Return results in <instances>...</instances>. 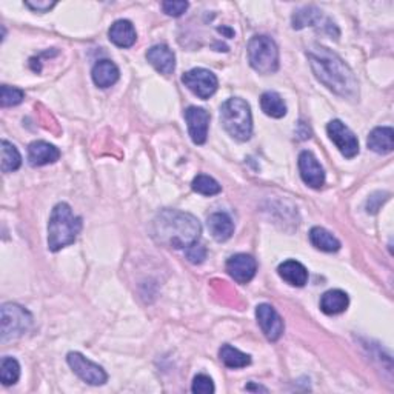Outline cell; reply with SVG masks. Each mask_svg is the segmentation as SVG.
Masks as SVG:
<instances>
[{
    "label": "cell",
    "mask_w": 394,
    "mask_h": 394,
    "mask_svg": "<svg viewBox=\"0 0 394 394\" xmlns=\"http://www.w3.org/2000/svg\"><path fill=\"white\" fill-rule=\"evenodd\" d=\"M279 276L291 286H303L308 282V270L297 260H285L277 268Z\"/></svg>",
    "instance_id": "ac0fdd59"
},
{
    "label": "cell",
    "mask_w": 394,
    "mask_h": 394,
    "mask_svg": "<svg viewBox=\"0 0 394 394\" xmlns=\"http://www.w3.org/2000/svg\"><path fill=\"white\" fill-rule=\"evenodd\" d=\"M66 362L71 366V370L81 378L83 382L90 385H103L108 381V374L100 365L91 362L90 359H86L81 353H68Z\"/></svg>",
    "instance_id": "ba28073f"
},
{
    "label": "cell",
    "mask_w": 394,
    "mask_h": 394,
    "mask_svg": "<svg viewBox=\"0 0 394 394\" xmlns=\"http://www.w3.org/2000/svg\"><path fill=\"white\" fill-rule=\"evenodd\" d=\"M366 145L371 151L378 154H388L393 151L394 148V131L390 127H378L374 128L369 140H366Z\"/></svg>",
    "instance_id": "d6986e66"
},
{
    "label": "cell",
    "mask_w": 394,
    "mask_h": 394,
    "mask_svg": "<svg viewBox=\"0 0 394 394\" xmlns=\"http://www.w3.org/2000/svg\"><path fill=\"white\" fill-rule=\"evenodd\" d=\"M25 99V93L19 88H14V86L2 85L0 88V103H2L4 108L8 107H16V105L22 103Z\"/></svg>",
    "instance_id": "f1b7e54d"
},
{
    "label": "cell",
    "mask_w": 394,
    "mask_h": 394,
    "mask_svg": "<svg viewBox=\"0 0 394 394\" xmlns=\"http://www.w3.org/2000/svg\"><path fill=\"white\" fill-rule=\"evenodd\" d=\"M299 171L302 180L314 190L322 188L325 183V171L311 151H302L299 154Z\"/></svg>",
    "instance_id": "7c38bea8"
},
{
    "label": "cell",
    "mask_w": 394,
    "mask_h": 394,
    "mask_svg": "<svg viewBox=\"0 0 394 394\" xmlns=\"http://www.w3.org/2000/svg\"><path fill=\"white\" fill-rule=\"evenodd\" d=\"M25 6H28L34 13H47L56 6V2H25Z\"/></svg>",
    "instance_id": "d6a6232c"
},
{
    "label": "cell",
    "mask_w": 394,
    "mask_h": 394,
    "mask_svg": "<svg viewBox=\"0 0 394 394\" xmlns=\"http://www.w3.org/2000/svg\"><path fill=\"white\" fill-rule=\"evenodd\" d=\"M22 165V156L17 148L8 142L2 140V171L4 173H13L19 170Z\"/></svg>",
    "instance_id": "484cf974"
},
{
    "label": "cell",
    "mask_w": 394,
    "mask_h": 394,
    "mask_svg": "<svg viewBox=\"0 0 394 394\" xmlns=\"http://www.w3.org/2000/svg\"><path fill=\"white\" fill-rule=\"evenodd\" d=\"M248 60L251 68L260 74H273L279 68V50L268 36H255L248 42Z\"/></svg>",
    "instance_id": "5b68a950"
},
{
    "label": "cell",
    "mask_w": 394,
    "mask_h": 394,
    "mask_svg": "<svg viewBox=\"0 0 394 394\" xmlns=\"http://www.w3.org/2000/svg\"><path fill=\"white\" fill-rule=\"evenodd\" d=\"M191 391L195 394H213L214 393V383L212 378L207 374H199L192 381Z\"/></svg>",
    "instance_id": "f546056e"
},
{
    "label": "cell",
    "mask_w": 394,
    "mask_h": 394,
    "mask_svg": "<svg viewBox=\"0 0 394 394\" xmlns=\"http://www.w3.org/2000/svg\"><path fill=\"white\" fill-rule=\"evenodd\" d=\"M60 159L59 148L45 140H36L28 148V162L31 166H43L54 163Z\"/></svg>",
    "instance_id": "9a60e30c"
},
{
    "label": "cell",
    "mask_w": 394,
    "mask_h": 394,
    "mask_svg": "<svg viewBox=\"0 0 394 394\" xmlns=\"http://www.w3.org/2000/svg\"><path fill=\"white\" fill-rule=\"evenodd\" d=\"M192 190L202 196H216L222 191V187L213 179L207 176V174H199L191 183Z\"/></svg>",
    "instance_id": "83f0119b"
},
{
    "label": "cell",
    "mask_w": 394,
    "mask_h": 394,
    "mask_svg": "<svg viewBox=\"0 0 394 394\" xmlns=\"http://www.w3.org/2000/svg\"><path fill=\"white\" fill-rule=\"evenodd\" d=\"M82 230V219L74 216L71 207L65 202L57 204L51 212L48 222V248L56 253L73 245Z\"/></svg>",
    "instance_id": "3957f363"
},
{
    "label": "cell",
    "mask_w": 394,
    "mask_h": 394,
    "mask_svg": "<svg viewBox=\"0 0 394 394\" xmlns=\"http://www.w3.org/2000/svg\"><path fill=\"white\" fill-rule=\"evenodd\" d=\"M185 120L192 142L196 145H204L207 142L208 127H209L208 111L199 107H190L185 110Z\"/></svg>",
    "instance_id": "4fadbf2b"
},
{
    "label": "cell",
    "mask_w": 394,
    "mask_h": 394,
    "mask_svg": "<svg viewBox=\"0 0 394 394\" xmlns=\"http://www.w3.org/2000/svg\"><path fill=\"white\" fill-rule=\"evenodd\" d=\"M247 390H256V391H268L264 387H253V385H247Z\"/></svg>",
    "instance_id": "836d02e7"
},
{
    "label": "cell",
    "mask_w": 394,
    "mask_h": 394,
    "mask_svg": "<svg viewBox=\"0 0 394 394\" xmlns=\"http://www.w3.org/2000/svg\"><path fill=\"white\" fill-rule=\"evenodd\" d=\"M219 357L228 369H245V366L251 364V357L248 354L242 353L241 349L228 344L222 345V348L219 349Z\"/></svg>",
    "instance_id": "cb8c5ba5"
},
{
    "label": "cell",
    "mask_w": 394,
    "mask_h": 394,
    "mask_svg": "<svg viewBox=\"0 0 394 394\" xmlns=\"http://www.w3.org/2000/svg\"><path fill=\"white\" fill-rule=\"evenodd\" d=\"M320 19H322V11L318 10L316 6H305L293 14L291 23L294 30H302L305 26H314L316 23H319Z\"/></svg>",
    "instance_id": "d4e9b609"
},
{
    "label": "cell",
    "mask_w": 394,
    "mask_h": 394,
    "mask_svg": "<svg viewBox=\"0 0 394 394\" xmlns=\"http://www.w3.org/2000/svg\"><path fill=\"white\" fill-rule=\"evenodd\" d=\"M327 133L328 137L332 140V144L339 148V151L342 153L347 159H353V157L359 154V140L344 122L337 119L331 120L327 125Z\"/></svg>",
    "instance_id": "9c48e42d"
},
{
    "label": "cell",
    "mask_w": 394,
    "mask_h": 394,
    "mask_svg": "<svg viewBox=\"0 0 394 394\" xmlns=\"http://www.w3.org/2000/svg\"><path fill=\"white\" fill-rule=\"evenodd\" d=\"M306 56L310 59V65L318 81L327 86L328 90L336 93L340 98L356 99L359 94V86L356 76L342 59L331 50L314 45Z\"/></svg>",
    "instance_id": "6da1fadb"
},
{
    "label": "cell",
    "mask_w": 394,
    "mask_h": 394,
    "mask_svg": "<svg viewBox=\"0 0 394 394\" xmlns=\"http://www.w3.org/2000/svg\"><path fill=\"white\" fill-rule=\"evenodd\" d=\"M0 323H2L0 339H2V342H8V340L21 337L30 330L33 316L28 310H25L21 305L4 303L2 308H0Z\"/></svg>",
    "instance_id": "8992f818"
},
{
    "label": "cell",
    "mask_w": 394,
    "mask_h": 394,
    "mask_svg": "<svg viewBox=\"0 0 394 394\" xmlns=\"http://www.w3.org/2000/svg\"><path fill=\"white\" fill-rule=\"evenodd\" d=\"M260 108L273 119H282L286 115V103L276 91H267L260 95Z\"/></svg>",
    "instance_id": "7402d4cb"
},
{
    "label": "cell",
    "mask_w": 394,
    "mask_h": 394,
    "mask_svg": "<svg viewBox=\"0 0 394 394\" xmlns=\"http://www.w3.org/2000/svg\"><path fill=\"white\" fill-rule=\"evenodd\" d=\"M182 82L187 88L200 99H209L217 91L219 81L214 73L205 68H192L182 76Z\"/></svg>",
    "instance_id": "52a82bcc"
},
{
    "label": "cell",
    "mask_w": 394,
    "mask_h": 394,
    "mask_svg": "<svg viewBox=\"0 0 394 394\" xmlns=\"http://www.w3.org/2000/svg\"><path fill=\"white\" fill-rule=\"evenodd\" d=\"M257 262L250 255H234L226 260V273L238 284H248L256 276Z\"/></svg>",
    "instance_id": "8fae6325"
},
{
    "label": "cell",
    "mask_w": 394,
    "mask_h": 394,
    "mask_svg": "<svg viewBox=\"0 0 394 394\" xmlns=\"http://www.w3.org/2000/svg\"><path fill=\"white\" fill-rule=\"evenodd\" d=\"M348 305V294L342 290H330L320 299V310L328 316H336V314L347 311Z\"/></svg>",
    "instance_id": "44dd1931"
},
{
    "label": "cell",
    "mask_w": 394,
    "mask_h": 394,
    "mask_svg": "<svg viewBox=\"0 0 394 394\" xmlns=\"http://www.w3.org/2000/svg\"><path fill=\"white\" fill-rule=\"evenodd\" d=\"M221 122L233 139L247 142L253 134V116L248 102L241 98L225 100L221 107Z\"/></svg>",
    "instance_id": "277c9868"
},
{
    "label": "cell",
    "mask_w": 394,
    "mask_h": 394,
    "mask_svg": "<svg viewBox=\"0 0 394 394\" xmlns=\"http://www.w3.org/2000/svg\"><path fill=\"white\" fill-rule=\"evenodd\" d=\"M202 233L197 219L178 209H162L153 222V234L157 242L176 250L188 248L196 243Z\"/></svg>",
    "instance_id": "7a4b0ae2"
},
{
    "label": "cell",
    "mask_w": 394,
    "mask_h": 394,
    "mask_svg": "<svg viewBox=\"0 0 394 394\" xmlns=\"http://www.w3.org/2000/svg\"><path fill=\"white\" fill-rule=\"evenodd\" d=\"M93 82L99 86V88H110V86L115 85L119 77V68L115 62H111V60H99L98 64L93 66Z\"/></svg>",
    "instance_id": "e0dca14e"
},
{
    "label": "cell",
    "mask_w": 394,
    "mask_h": 394,
    "mask_svg": "<svg viewBox=\"0 0 394 394\" xmlns=\"http://www.w3.org/2000/svg\"><path fill=\"white\" fill-rule=\"evenodd\" d=\"M187 259L191 262V264H202V262L207 259V248L197 242L192 243L191 247L187 248Z\"/></svg>",
    "instance_id": "4dcf8cb0"
},
{
    "label": "cell",
    "mask_w": 394,
    "mask_h": 394,
    "mask_svg": "<svg viewBox=\"0 0 394 394\" xmlns=\"http://www.w3.org/2000/svg\"><path fill=\"white\" fill-rule=\"evenodd\" d=\"M310 241L313 247L325 253H335L340 248V242L330 231L322 228V226H313L310 230Z\"/></svg>",
    "instance_id": "603a6c76"
},
{
    "label": "cell",
    "mask_w": 394,
    "mask_h": 394,
    "mask_svg": "<svg viewBox=\"0 0 394 394\" xmlns=\"http://www.w3.org/2000/svg\"><path fill=\"white\" fill-rule=\"evenodd\" d=\"M108 36H110V40L119 48L133 47L137 40V34H136L133 23H131L129 21H124V19L116 21L111 25Z\"/></svg>",
    "instance_id": "2e32d148"
},
{
    "label": "cell",
    "mask_w": 394,
    "mask_h": 394,
    "mask_svg": "<svg viewBox=\"0 0 394 394\" xmlns=\"http://www.w3.org/2000/svg\"><path fill=\"white\" fill-rule=\"evenodd\" d=\"M146 60L156 68V71L165 76H170L174 71V68H176V56L165 43H159V45H154L148 50Z\"/></svg>",
    "instance_id": "5bb4252c"
},
{
    "label": "cell",
    "mask_w": 394,
    "mask_h": 394,
    "mask_svg": "<svg viewBox=\"0 0 394 394\" xmlns=\"http://www.w3.org/2000/svg\"><path fill=\"white\" fill-rule=\"evenodd\" d=\"M256 318L264 335L271 342H276L284 335V320L268 303H260L256 308Z\"/></svg>",
    "instance_id": "30bf717a"
},
{
    "label": "cell",
    "mask_w": 394,
    "mask_h": 394,
    "mask_svg": "<svg viewBox=\"0 0 394 394\" xmlns=\"http://www.w3.org/2000/svg\"><path fill=\"white\" fill-rule=\"evenodd\" d=\"M21 378V365L14 357L5 356L0 362V381L4 385H14Z\"/></svg>",
    "instance_id": "4316f807"
},
{
    "label": "cell",
    "mask_w": 394,
    "mask_h": 394,
    "mask_svg": "<svg viewBox=\"0 0 394 394\" xmlns=\"http://www.w3.org/2000/svg\"><path fill=\"white\" fill-rule=\"evenodd\" d=\"M208 230L217 242L228 241L234 233V224L226 213H214L208 217Z\"/></svg>",
    "instance_id": "ffe728a7"
},
{
    "label": "cell",
    "mask_w": 394,
    "mask_h": 394,
    "mask_svg": "<svg viewBox=\"0 0 394 394\" xmlns=\"http://www.w3.org/2000/svg\"><path fill=\"white\" fill-rule=\"evenodd\" d=\"M188 2H163L162 10L165 14H168L171 17H179L188 10Z\"/></svg>",
    "instance_id": "1f68e13d"
}]
</instances>
